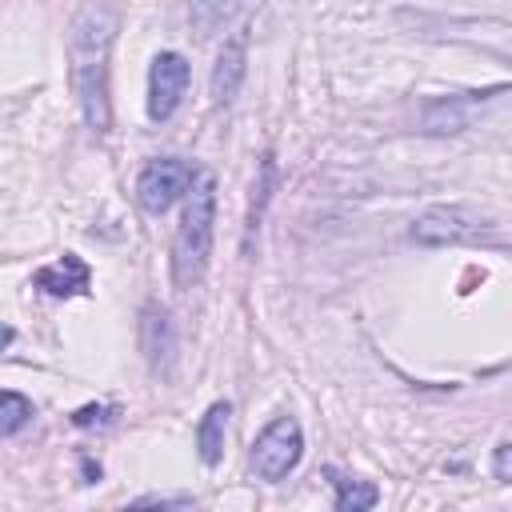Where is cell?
Instances as JSON below:
<instances>
[{
    "mask_svg": "<svg viewBox=\"0 0 512 512\" xmlns=\"http://www.w3.org/2000/svg\"><path fill=\"white\" fill-rule=\"evenodd\" d=\"M148 504H160V508H188L192 500L188 496H140L136 508H148Z\"/></svg>",
    "mask_w": 512,
    "mask_h": 512,
    "instance_id": "18",
    "label": "cell"
},
{
    "mask_svg": "<svg viewBox=\"0 0 512 512\" xmlns=\"http://www.w3.org/2000/svg\"><path fill=\"white\" fill-rule=\"evenodd\" d=\"M244 72H248V24H240L224 48L216 52V64H212V100L216 104H232L240 84H244Z\"/></svg>",
    "mask_w": 512,
    "mask_h": 512,
    "instance_id": "8",
    "label": "cell"
},
{
    "mask_svg": "<svg viewBox=\"0 0 512 512\" xmlns=\"http://www.w3.org/2000/svg\"><path fill=\"white\" fill-rule=\"evenodd\" d=\"M224 12H228V0H188V16L200 40H208L224 24Z\"/></svg>",
    "mask_w": 512,
    "mask_h": 512,
    "instance_id": "15",
    "label": "cell"
},
{
    "mask_svg": "<svg viewBox=\"0 0 512 512\" xmlns=\"http://www.w3.org/2000/svg\"><path fill=\"white\" fill-rule=\"evenodd\" d=\"M192 184H196V168H192L188 160H180V156H160V160L144 164V172H140V180H136V200H140L144 212L160 216V212H168L180 196H188Z\"/></svg>",
    "mask_w": 512,
    "mask_h": 512,
    "instance_id": "5",
    "label": "cell"
},
{
    "mask_svg": "<svg viewBox=\"0 0 512 512\" xmlns=\"http://www.w3.org/2000/svg\"><path fill=\"white\" fill-rule=\"evenodd\" d=\"M108 416H112V408L88 404V408H80V412L72 416V424H76V428H92V424H108Z\"/></svg>",
    "mask_w": 512,
    "mask_h": 512,
    "instance_id": "16",
    "label": "cell"
},
{
    "mask_svg": "<svg viewBox=\"0 0 512 512\" xmlns=\"http://www.w3.org/2000/svg\"><path fill=\"white\" fill-rule=\"evenodd\" d=\"M32 280H36V288H44L48 296H80V292H88L92 272H88V264H84L76 252H64L56 264H44Z\"/></svg>",
    "mask_w": 512,
    "mask_h": 512,
    "instance_id": "10",
    "label": "cell"
},
{
    "mask_svg": "<svg viewBox=\"0 0 512 512\" xmlns=\"http://www.w3.org/2000/svg\"><path fill=\"white\" fill-rule=\"evenodd\" d=\"M492 476L496 480H512V444H500L496 452H492Z\"/></svg>",
    "mask_w": 512,
    "mask_h": 512,
    "instance_id": "17",
    "label": "cell"
},
{
    "mask_svg": "<svg viewBox=\"0 0 512 512\" xmlns=\"http://www.w3.org/2000/svg\"><path fill=\"white\" fill-rule=\"evenodd\" d=\"M492 224L472 212V208H460V204H436L428 212L416 216L412 224V240L416 244H428V248H444V244H468V240H480L488 236Z\"/></svg>",
    "mask_w": 512,
    "mask_h": 512,
    "instance_id": "4",
    "label": "cell"
},
{
    "mask_svg": "<svg viewBox=\"0 0 512 512\" xmlns=\"http://www.w3.org/2000/svg\"><path fill=\"white\" fill-rule=\"evenodd\" d=\"M188 92V60L180 52H156L148 68V116L168 120Z\"/></svg>",
    "mask_w": 512,
    "mask_h": 512,
    "instance_id": "6",
    "label": "cell"
},
{
    "mask_svg": "<svg viewBox=\"0 0 512 512\" xmlns=\"http://www.w3.org/2000/svg\"><path fill=\"white\" fill-rule=\"evenodd\" d=\"M32 412H36V408H32L28 396L4 388V392H0V436H16V432L32 420Z\"/></svg>",
    "mask_w": 512,
    "mask_h": 512,
    "instance_id": "14",
    "label": "cell"
},
{
    "mask_svg": "<svg viewBox=\"0 0 512 512\" xmlns=\"http://www.w3.org/2000/svg\"><path fill=\"white\" fill-rule=\"evenodd\" d=\"M332 480H336V508L340 512H364L380 500L376 484H368V480H340L336 472H332Z\"/></svg>",
    "mask_w": 512,
    "mask_h": 512,
    "instance_id": "13",
    "label": "cell"
},
{
    "mask_svg": "<svg viewBox=\"0 0 512 512\" xmlns=\"http://www.w3.org/2000/svg\"><path fill=\"white\" fill-rule=\"evenodd\" d=\"M512 88H484V92H456L448 100H432L420 112V132H460L472 124L476 108L492 104L496 96H508Z\"/></svg>",
    "mask_w": 512,
    "mask_h": 512,
    "instance_id": "7",
    "label": "cell"
},
{
    "mask_svg": "<svg viewBox=\"0 0 512 512\" xmlns=\"http://www.w3.org/2000/svg\"><path fill=\"white\" fill-rule=\"evenodd\" d=\"M212 228H216V176L200 172L184 200V216L172 240V284L176 288H196L204 280V268L212 256Z\"/></svg>",
    "mask_w": 512,
    "mask_h": 512,
    "instance_id": "2",
    "label": "cell"
},
{
    "mask_svg": "<svg viewBox=\"0 0 512 512\" xmlns=\"http://www.w3.org/2000/svg\"><path fill=\"white\" fill-rule=\"evenodd\" d=\"M272 188H276V160L264 156V160H260V176H256V184H252V208H248V240H244V248L252 244V232L260 228V216H264V208H268V200H272Z\"/></svg>",
    "mask_w": 512,
    "mask_h": 512,
    "instance_id": "12",
    "label": "cell"
},
{
    "mask_svg": "<svg viewBox=\"0 0 512 512\" xmlns=\"http://www.w3.org/2000/svg\"><path fill=\"white\" fill-rule=\"evenodd\" d=\"M228 416H232V404L228 400H216L204 416H200V428H196V448H200V460L208 468L220 464L224 456V436H228Z\"/></svg>",
    "mask_w": 512,
    "mask_h": 512,
    "instance_id": "11",
    "label": "cell"
},
{
    "mask_svg": "<svg viewBox=\"0 0 512 512\" xmlns=\"http://www.w3.org/2000/svg\"><path fill=\"white\" fill-rule=\"evenodd\" d=\"M112 40H116V12L104 0H88L68 28V76L84 124L100 136L112 128V96H108Z\"/></svg>",
    "mask_w": 512,
    "mask_h": 512,
    "instance_id": "1",
    "label": "cell"
},
{
    "mask_svg": "<svg viewBox=\"0 0 512 512\" xmlns=\"http://www.w3.org/2000/svg\"><path fill=\"white\" fill-rule=\"evenodd\" d=\"M140 344L148 356V368L156 376H172V360H176V328L168 320V308L148 304L144 308V324H140Z\"/></svg>",
    "mask_w": 512,
    "mask_h": 512,
    "instance_id": "9",
    "label": "cell"
},
{
    "mask_svg": "<svg viewBox=\"0 0 512 512\" xmlns=\"http://www.w3.org/2000/svg\"><path fill=\"white\" fill-rule=\"evenodd\" d=\"M304 456V432L296 424V416H276L252 444V472L260 480H284Z\"/></svg>",
    "mask_w": 512,
    "mask_h": 512,
    "instance_id": "3",
    "label": "cell"
}]
</instances>
